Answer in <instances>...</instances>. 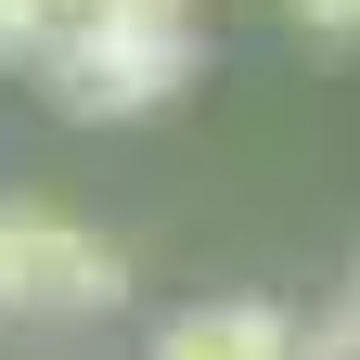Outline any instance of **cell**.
Returning <instances> with one entry per match:
<instances>
[{
    "label": "cell",
    "mask_w": 360,
    "mask_h": 360,
    "mask_svg": "<svg viewBox=\"0 0 360 360\" xmlns=\"http://www.w3.org/2000/svg\"><path fill=\"white\" fill-rule=\"evenodd\" d=\"M193 77H206V39L180 13H90L65 39H39V90H52V116H77V129L167 116Z\"/></svg>",
    "instance_id": "cell-1"
},
{
    "label": "cell",
    "mask_w": 360,
    "mask_h": 360,
    "mask_svg": "<svg viewBox=\"0 0 360 360\" xmlns=\"http://www.w3.org/2000/svg\"><path fill=\"white\" fill-rule=\"evenodd\" d=\"M103 309H129V245L39 193H0V322H103Z\"/></svg>",
    "instance_id": "cell-2"
},
{
    "label": "cell",
    "mask_w": 360,
    "mask_h": 360,
    "mask_svg": "<svg viewBox=\"0 0 360 360\" xmlns=\"http://www.w3.org/2000/svg\"><path fill=\"white\" fill-rule=\"evenodd\" d=\"M296 347H309V322L283 296H193V309L155 322L142 360H296Z\"/></svg>",
    "instance_id": "cell-3"
},
{
    "label": "cell",
    "mask_w": 360,
    "mask_h": 360,
    "mask_svg": "<svg viewBox=\"0 0 360 360\" xmlns=\"http://www.w3.org/2000/svg\"><path fill=\"white\" fill-rule=\"evenodd\" d=\"M26 13H39V39H65V26H90V13H180V26H193L206 0H26ZM26 65H39V52H26Z\"/></svg>",
    "instance_id": "cell-4"
},
{
    "label": "cell",
    "mask_w": 360,
    "mask_h": 360,
    "mask_svg": "<svg viewBox=\"0 0 360 360\" xmlns=\"http://www.w3.org/2000/svg\"><path fill=\"white\" fill-rule=\"evenodd\" d=\"M296 39H322V52H360V0H283Z\"/></svg>",
    "instance_id": "cell-5"
},
{
    "label": "cell",
    "mask_w": 360,
    "mask_h": 360,
    "mask_svg": "<svg viewBox=\"0 0 360 360\" xmlns=\"http://www.w3.org/2000/svg\"><path fill=\"white\" fill-rule=\"evenodd\" d=\"M296 360H360V296H335V322H322V335H309Z\"/></svg>",
    "instance_id": "cell-6"
},
{
    "label": "cell",
    "mask_w": 360,
    "mask_h": 360,
    "mask_svg": "<svg viewBox=\"0 0 360 360\" xmlns=\"http://www.w3.org/2000/svg\"><path fill=\"white\" fill-rule=\"evenodd\" d=\"M39 52V13H26V0H0V65H26Z\"/></svg>",
    "instance_id": "cell-7"
}]
</instances>
